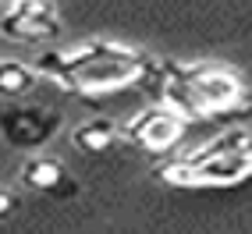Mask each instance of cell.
Here are the masks:
<instances>
[{
  "label": "cell",
  "instance_id": "1",
  "mask_svg": "<svg viewBox=\"0 0 252 234\" xmlns=\"http://www.w3.org/2000/svg\"><path fill=\"white\" fill-rule=\"evenodd\" d=\"M43 78L57 82L64 92L75 96H107L121 92L135 82H146L153 75L157 60L135 46L110 43V39H93L75 50H46L32 64Z\"/></svg>",
  "mask_w": 252,
  "mask_h": 234
},
{
  "label": "cell",
  "instance_id": "2",
  "mask_svg": "<svg viewBox=\"0 0 252 234\" xmlns=\"http://www.w3.org/2000/svg\"><path fill=\"white\" fill-rule=\"evenodd\" d=\"M153 86L163 107L178 110L189 121L217 114H234L249 103V86L238 71L220 64H178V60H157Z\"/></svg>",
  "mask_w": 252,
  "mask_h": 234
},
{
  "label": "cell",
  "instance_id": "3",
  "mask_svg": "<svg viewBox=\"0 0 252 234\" xmlns=\"http://www.w3.org/2000/svg\"><path fill=\"white\" fill-rule=\"evenodd\" d=\"M157 177L174 188H231L252 177V131H227L189 156L157 167Z\"/></svg>",
  "mask_w": 252,
  "mask_h": 234
},
{
  "label": "cell",
  "instance_id": "4",
  "mask_svg": "<svg viewBox=\"0 0 252 234\" xmlns=\"http://www.w3.org/2000/svg\"><path fill=\"white\" fill-rule=\"evenodd\" d=\"M0 36L7 43H50L61 36V18L54 0H14L0 14Z\"/></svg>",
  "mask_w": 252,
  "mask_h": 234
},
{
  "label": "cell",
  "instance_id": "5",
  "mask_svg": "<svg viewBox=\"0 0 252 234\" xmlns=\"http://www.w3.org/2000/svg\"><path fill=\"white\" fill-rule=\"evenodd\" d=\"M61 131V114L36 103H11L0 110V139L11 149H43Z\"/></svg>",
  "mask_w": 252,
  "mask_h": 234
},
{
  "label": "cell",
  "instance_id": "6",
  "mask_svg": "<svg viewBox=\"0 0 252 234\" xmlns=\"http://www.w3.org/2000/svg\"><path fill=\"white\" fill-rule=\"evenodd\" d=\"M185 131H189V117H181L171 107H149L131 117L121 128V135L125 142L146 149V153H167L185 139Z\"/></svg>",
  "mask_w": 252,
  "mask_h": 234
},
{
  "label": "cell",
  "instance_id": "7",
  "mask_svg": "<svg viewBox=\"0 0 252 234\" xmlns=\"http://www.w3.org/2000/svg\"><path fill=\"white\" fill-rule=\"evenodd\" d=\"M18 181H22V188L36 192V195H54V199H71L78 192V185L64 171V163L54 156H29L18 171Z\"/></svg>",
  "mask_w": 252,
  "mask_h": 234
},
{
  "label": "cell",
  "instance_id": "8",
  "mask_svg": "<svg viewBox=\"0 0 252 234\" xmlns=\"http://www.w3.org/2000/svg\"><path fill=\"white\" fill-rule=\"evenodd\" d=\"M121 139V128H117L110 117H89V121H82L71 128V146L78 153H107V149Z\"/></svg>",
  "mask_w": 252,
  "mask_h": 234
},
{
  "label": "cell",
  "instance_id": "9",
  "mask_svg": "<svg viewBox=\"0 0 252 234\" xmlns=\"http://www.w3.org/2000/svg\"><path fill=\"white\" fill-rule=\"evenodd\" d=\"M39 86V71L22 60H0V99H25Z\"/></svg>",
  "mask_w": 252,
  "mask_h": 234
},
{
  "label": "cell",
  "instance_id": "10",
  "mask_svg": "<svg viewBox=\"0 0 252 234\" xmlns=\"http://www.w3.org/2000/svg\"><path fill=\"white\" fill-rule=\"evenodd\" d=\"M18 206H22L18 192H11V188H4V185H0V224H4V220H11V216L18 213Z\"/></svg>",
  "mask_w": 252,
  "mask_h": 234
},
{
  "label": "cell",
  "instance_id": "11",
  "mask_svg": "<svg viewBox=\"0 0 252 234\" xmlns=\"http://www.w3.org/2000/svg\"><path fill=\"white\" fill-rule=\"evenodd\" d=\"M7 4H14V0H0V7H7Z\"/></svg>",
  "mask_w": 252,
  "mask_h": 234
}]
</instances>
